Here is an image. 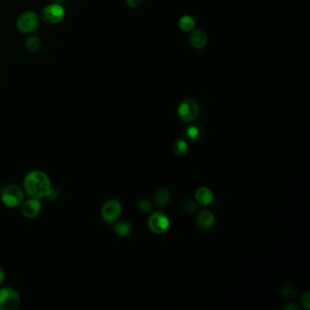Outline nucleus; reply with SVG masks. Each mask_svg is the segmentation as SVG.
<instances>
[{"mask_svg": "<svg viewBox=\"0 0 310 310\" xmlns=\"http://www.w3.org/2000/svg\"><path fill=\"white\" fill-rule=\"evenodd\" d=\"M280 294L285 298H294L296 297V291L289 286H284L280 288Z\"/></svg>", "mask_w": 310, "mask_h": 310, "instance_id": "obj_20", "label": "nucleus"}, {"mask_svg": "<svg viewBox=\"0 0 310 310\" xmlns=\"http://www.w3.org/2000/svg\"><path fill=\"white\" fill-rule=\"evenodd\" d=\"M181 208H182V210L185 213L192 214L193 212H195L197 210V205L196 204V202L188 199V200L184 201Z\"/></svg>", "mask_w": 310, "mask_h": 310, "instance_id": "obj_19", "label": "nucleus"}, {"mask_svg": "<svg viewBox=\"0 0 310 310\" xmlns=\"http://www.w3.org/2000/svg\"><path fill=\"white\" fill-rule=\"evenodd\" d=\"M151 208H152V205H151L150 201L148 200V199H141L139 202V209L143 213H148L151 210Z\"/></svg>", "mask_w": 310, "mask_h": 310, "instance_id": "obj_21", "label": "nucleus"}, {"mask_svg": "<svg viewBox=\"0 0 310 310\" xmlns=\"http://www.w3.org/2000/svg\"><path fill=\"white\" fill-rule=\"evenodd\" d=\"M149 229L156 234H162L169 227V219L162 212H154L149 217Z\"/></svg>", "mask_w": 310, "mask_h": 310, "instance_id": "obj_8", "label": "nucleus"}, {"mask_svg": "<svg viewBox=\"0 0 310 310\" xmlns=\"http://www.w3.org/2000/svg\"><path fill=\"white\" fill-rule=\"evenodd\" d=\"M20 208H21V213L25 218L33 219H36L40 214L42 205L40 199L30 197L27 200H24Z\"/></svg>", "mask_w": 310, "mask_h": 310, "instance_id": "obj_9", "label": "nucleus"}, {"mask_svg": "<svg viewBox=\"0 0 310 310\" xmlns=\"http://www.w3.org/2000/svg\"><path fill=\"white\" fill-rule=\"evenodd\" d=\"M196 26V20L190 15H184L179 18V28L184 32H190L195 28Z\"/></svg>", "mask_w": 310, "mask_h": 310, "instance_id": "obj_14", "label": "nucleus"}, {"mask_svg": "<svg viewBox=\"0 0 310 310\" xmlns=\"http://www.w3.org/2000/svg\"><path fill=\"white\" fill-rule=\"evenodd\" d=\"M301 304L303 305V306L305 307V308H306V309H309V293H306V294H305V295L301 297Z\"/></svg>", "mask_w": 310, "mask_h": 310, "instance_id": "obj_23", "label": "nucleus"}, {"mask_svg": "<svg viewBox=\"0 0 310 310\" xmlns=\"http://www.w3.org/2000/svg\"><path fill=\"white\" fill-rule=\"evenodd\" d=\"M203 134V129L200 126L198 125H192V126H189V127L186 128L185 130V135L186 137L189 140H199Z\"/></svg>", "mask_w": 310, "mask_h": 310, "instance_id": "obj_17", "label": "nucleus"}, {"mask_svg": "<svg viewBox=\"0 0 310 310\" xmlns=\"http://www.w3.org/2000/svg\"><path fill=\"white\" fill-rule=\"evenodd\" d=\"M6 280V273L2 266H0V285L3 284Z\"/></svg>", "mask_w": 310, "mask_h": 310, "instance_id": "obj_24", "label": "nucleus"}, {"mask_svg": "<svg viewBox=\"0 0 310 310\" xmlns=\"http://www.w3.org/2000/svg\"><path fill=\"white\" fill-rule=\"evenodd\" d=\"M0 198L4 205L14 209L22 205L25 200V192L18 185H7L0 190Z\"/></svg>", "mask_w": 310, "mask_h": 310, "instance_id": "obj_2", "label": "nucleus"}, {"mask_svg": "<svg viewBox=\"0 0 310 310\" xmlns=\"http://www.w3.org/2000/svg\"><path fill=\"white\" fill-rule=\"evenodd\" d=\"M144 0H126L127 6L131 9H137L142 5Z\"/></svg>", "mask_w": 310, "mask_h": 310, "instance_id": "obj_22", "label": "nucleus"}, {"mask_svg": "<svg viewBox=\"0 0 310 310\" xmlns=\"http://www.w3.org/2000/svg\"><path fill=\"white\" fill-rule=\"evenodd\" d=\"M178 114L184 122H191L199 115V105L194 98H186L179 106Z\"/></svg>", "mask_w": 310, "mask_h": 310, "instance_id": "obj_5", "label": "nucleus"}, {"mask_svg": "<svg viewBox=\"0 0 310 310\" xmlns=\"http://www.w3.org/2000/svg\"><path fill=\"white\" fill-rule=\"evenodd\" d=\"M42 46V41L38 36H30L27 38L25 43L26 49L29 53H37L40 51Z\"/></svg>", "mask_w": 310, "mask_h": 310, "instance_id": "obj_15", "label": "nucleus"}, {"mask_svg": "<svg viewBox=\"0 0 310 310\" xmlns=\"http://www.w3.org/2000/svg\"><path fill=\"white\" fill-rule=\"evenodd\" d=\"M16 26L20 33L25 35L35 33L40 28V17L34 11L26 10L18 16Z\"/></svg>", "mask_w": 310, "mask_h": 310, "instance_id": "obj_3", "label": "nucleus"}, {"mask_svg": "<svg viewBox=\"0 0 310 310\" xmlns=\"http://www.w3.org/2000/svg\"><path fill=\"white\" fill-rule=\"evenodd\" d=\"M197 227L202 230H208L210 227H213L215 223L214 215L212 214L209 210H203L199 214L197 215L196 219Z\"/></svg>", "mask_w": 310, "mask_h": 310, "instance_id": "obj_11", "label": "nucleus"}, {"mask_svg": "<svg viewBox=\"0 0 310 310\" xmlns=\"http://www.w3.org/2000/svg\"><path fill=\"white\" fill-rule=\"evenodd\" d=\"M188 146L187 142L183 140H176L172 146L173 152L178 156H183L188 152Z\"/></svg>", "mask_w": 310, "mask_h": 310, "instance_id": "obj_18", "label": "nucleus"}, {"mask_svg": "<svg viewBox=\"0 0 310 310\" xmlns=\"http://www.w3.org/2000/svg\"><path fill=\"white\" fill-rule=\"evenodd\" d=\"M114 231L120 236H127L131 233V224L127 221H119L114 225Z\"/></svg>", "mask_w": 310, "mask_h": 310, "instance_id": "obj_16", "label": "nucleus"}, {"mask_svg": "<svg viewBox=\"0 0 310 310\" xmlns=\"http://www.w3.org/2000/svg\"><path fill=\"white\" fill-rule=\"evenodd\" d=\"M291 308L294 310L299 309V307H298V306H296V305H292V304H291V305H289V306H286L284 309H291Z\"/></svg>", "mask_w": 310, "mask_h": 310, "instance_id": "obj_25", "label": "nucleus"}, {"mask_svg": "<svg viewBox=\"0 0 310 310\" xmlns=\"http://www.w3.org/2000/svg\"><path fill=\"white\" fill-rule=\"evenodd\" d=\"M23 190L28 197L38 199L51 197L53 193L50 179L41 170H32L26 174L23 180Z\"/></svg>", "mask_w": 310, "mask_h": 310, "instance_id": "obj_1", "label": "nucleus"}, {"mask_svg": "<svg viewBox=\"0 0 310 310\" xmlns=\"http://www.w3.org/2000/svg\"><path fill=\"white\" fill-rule=\"evenodd\" d=\"M196 199L202 205H209L213 200V194L210 188L202 187L197 189L196 193Z\"/></svg>", "mask_w": 310, "mask_h": 310, "instance_id": "obj_12", "label": "nucleus"}, {"mask_svg": "<svg viewBox=\"0 0 310 310\" xmlns=\"http://www.w3.org/2000/svg\"><path fill=\"white\" fill-rule=\"evenodd\" d=\"M0 190H1V188H0Z\"/></svg>", "mask_w": 310, "mask_h": 310, "instance_id": "obj_26", "label": "nucleus"}, {"mask_svg": "<svg viewBox=\"0 0 310 310\" xmlns=\"http://www.w3.org/2000/svg\"><path fill=\"white\" fill-rule=\"evenodd\" d=\"M21 304L18 293L11 288H0V310H17Z\"/></svg>", "mask_w": 310, "mask_h": 310, "instance_id": "obj_6", "label": "nucleus"}, {"mask_svg": "<svg viewBox=\"0 0 310 310\" xmlns=\"http://www.w3.org/2000/svg\"><path fill=\"white\" fill-rule=\"evenodd\" d=\"M66 17V10L58 3H51L45 6L40 12V18L48 25H57L62 22Z\"/></svg>", "mask_w": 310, "mask_h": 310, "instance_id": "obj_4", "label": "nucleus"}, {"mask_svg": "<svg viewBox=\"0 0 310 310\" xmlns=\"http://www.w3.org/2000/svg\"><path fill=\"white\" fill-rule=\"evenodd\" d=\"M169 199H170V194L165 188H158L154 195L155 204L158 206L166 205L169 202Z\"/></svg>", "mask_w": 310, "mask_h": 310, "instance_id": "obj_13", "label": "nucleus"}, {"mask_svg": "<svg viewBox=\"0 0 310 310\" xmlns=\"http://www.w3.org/2000/svg\"><path fill=\"white\" fill-rule=\"evenodd\" d=\"M208 41H209V38L205 34V31L202 30L200 28H196V29L194 28L192 31H190L189 43L193 48L202 49L208 45Z\"/></svg>", "mask_w": 310, "mask_h": 310, "instance_id": "obj_10", "label": "nucleus"}, {"mask_svg": "<svg viewBox=\"0 0 310 310\" xmlns=\"http://www.w3.org/2000/svg\"><path fill=\"white\" fill-rule=\"evenodd\" d=\"M122 212V206L119 201L110 199L106 201L101 209V217L108 224H113L118 220Z\"/></svg>", "mask_w": 310, "mask_h": 310, "instance_id": "obj_7", "label": "nucleus"}]
</instances>
